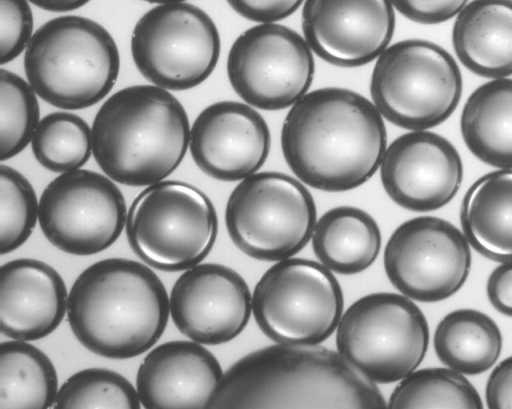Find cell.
Returning a JSON list of instances; mask_svg holds the SVG:
<instances>
[{
	"instance_id": "obj_1",
	"label": "cell",
	"mask_w": 512,
	"mask_h": 409,
	"mask_svg": "<svg viewBox=\"0 0 512 409\" xmlns=\"http://www.w3.org/2000/svg\"><path fill=\"white\" fill-rule=\"evenodd\" d=\"M387 146L383 117L369 99L326 87L301 97L281 130L284 159L301 182L326 192H345L378 170Z\"/></svg>"
},
{
	"instance_id": "obj_2",
	"label": "cell",
	"mask_w": 512,
	"mask_h": 409,
	"mask_svg": "<svg viewBox=\"0 0 512 409\" xmlns=\"http://www.w3.org/2000/svg\"><path fill=\"white\" fill-rule=\"evenodd\" d=\"M382 393L339 352L276 344L235 362L207 408H384Z\"/></svg>"
},
{
	"instance_id": "obj_3",
	"label": "cell",
	"mask_w": 512,
	"mask_h": 409,
	"mask_svg": "<svg viewBox=\"0 0 512 409\" xmlns=\"http://www.w3.org/2000/svg\"><path fill=\"white\" fill-rule=\"evenodd\" d=\"M170 314L166 288L146 265L107 258L83 270L69 295L67 319L76 339L92 353L124 360L149 350Z\"/></svg>"
},
{
	"instance_id": "obj_4",
	"label": "cell",
	"mask_w": 512,
	"mask_h": 409,
	"mask_svg": "<svg viewBox=\"0 0 512 409\" xmlns=\"http://www.w3.org/2000/svg\"><path fill=\"white\" fill-rule=\"evenodd\" d=\"M92 152L113 181L149 186L182 162L190 125L182 104L156 85H133L109 97L92 124Z\"/></svg>"
},
{
	"instance_id": "obj_5",
	"label": "cell",
	"mask_w": 512,
	"mask_h": 409,
	"mask_svg": "<svg viewBox=\"0 0 512 409\" xmlns=\"http://www.w3.org/2000/svg\"><path fill=\"white\" fill-rule=\"evenodd\" d=\"M120 57L111 34L96 21L65 15L45 22L24 55L29 84L47 103L78 110L101 101L118 78Z\"/></svg>"
},
{
	"instance_id": "obj_6",
	"label": "cell",
	"mask_w": 512,
	"mask_h": 409,
	"mask_svg": "<svg viewBox=\"0 0 512 409\" xmlns=\"http://www.w3.org/2000/svg\"><path fill=\"white\" fill-rule=\"evenodd\" d=\"M462 88L455 59L440 45L422 39L387 47L376 60L370 82L382 117L412 131L447 120L460 102Z\"/></svg>"
},
{
	"instance_id": "obj_7",
	"label": "cell",
	"mask_w": 512,
	"mask_h": 409,
	"mask_svg": "<svg viewBox=\"0 0 512 409\" xmlns=\"http://www.w3.org/2000/svg\"><path fill=\"white\" fill-rule=\"evenodd\" d=\"M218 231L217 213L208 196L175 180L149 185L133 200L126 236L146 264L166 272L187 270L210 253Z\"/></svg>"
},
{
	"instance_id": "obj_8",
	"label": "cell",
	"mask_w": 512,
	"mask_h": 409,
	"mask_svg": "<svg viewBox=\"0 0 512 409\" xmlns=\"http://www.w3.org/2000/svg\"><path fill=\"white\" fill-rule=\"evenodd\" d=\"M316 205L297 179L281 172H256L231 192L225 210L228 235L245 255L281 261L312 238Z\"/></svg>"
},
{
	"instance_id": "obj_9",
	"label": "cell",
	"mask_w": 512,
	"mask_h": 409,
	"mask_svg": "<svg viewBox=\"0 0 512 409\" xmlns=\"http://www.w3.org/2000/svg\"><path fill=\"white\" fill-rule=\"evenodd\" d=\"M429 344L421 309L405 295H365L342 315L336 333L338 352L370 380L393 383L416 370Z\"/></svg>"
},
{
	"instance_id": "obj_10",
	"label": "cell",
	"mask_w": 512,
	"mask_h": 409,
	"mask_svg": "<svg viewBox=\"0 0 512 409\" xmlns=\"http://www.w3.org/2000/svg\"><path fill=\"white\" fill-rule=\"evenodd\" d=\"M344 299L335 276L323 264L287 258L271 266L252 294V312L272 341L318 345L331 336L342 317Z\"/></svg>"
},
{
	"instance_id": "obj_11",
	"label": "cell",
	"mask_w": 512,
	"mask_h": 409,
	"mask_svg": "<svg viewBox=\"0 0 512 409\" xmlns=\"http://www.w3.org/2000/svg\"><path fill=\"white\" fill-rule=\"evenodd\" d=\"M211 17L186 2L159 4L135 24L131 54L138 71L154 85L182 91L204 82L220 55Z\"/></svg>"
},
{
	"instance_id": "obj_12",
	"label": "cell",
	"mask_w": 512,
	"mask_h": 409,
	"mask_svg": "<svg viewBox=\"0 0 512 409\" xmlns=\"http://www.w3.org/2000/svg\"><path fill=\"white\" fill-rule=\"evenodd\" d=\"M314 72L312 50L305 38L277 23L245 30L227 57L232 88L247 104L262 110L294 105L307 93Z\"/></svg>"
},
{
	"instance_id": "obj_13",
	"label": "cell",
	"mask_w": 512,
	"mask_h": 409,
	"mask_svg": "<svg viewBox=\"0 0 512 409\" xmlns=\"http://www.w3.org/2000/svg\"><path fill=\"white\" fill-rule=\"evenodd\" d=\"M120 189L100 173L77 169L61 173L43 190L38 220L47 240L75 256L109 248L126 225Z\"/></svg>"
},
{
	"instance_id": "obj_14",
	"label": "cell",
	"mask_w": 512,
	"mask_h": 409,
	"mask_svg": "<svg viewBox=\"0 0 512 409\" xmlns=\"http://www.w3.org/2000/svg\"><path fill=\"white\" fill-rule=\"evenodd\" d=\"M383 261L397 290L410 299L432 303L449 298L464 285L471 251L465 235L452 223L420 216L394 230Z\"/></svg>"
},
{
	"instance_id": "obj_15",
	"label": "cell",
	"mask_w": 512,
	"mask_h": 409,
	"mask_svg": "<svg viewBox=\"0 0 512 409\" xmlns=\"http://www.w3.org/2000/svg\"><path fill=\"white\" fill-rule=\"evenodd\" d=\"M169 303L176 328L205 345H220L237 337L252 312V295L244 278L217 263L187 269L175 281Z\"/></svg>"
},
{
	"instance_id": "obj_16",
	"label": "cell",
	"mask_w": 512,
	"mask_h": 409,
	"mask_svg": "<svg viewBox=\"0 0 512 409\" xmlns=\"http://www.w3.org/2000/svg\"><path fill=\"white\" fill-rule=\"evenodd\" d=\"M380 178L400 207L428 212L448 204L463 179L461 157L445 137L426 130L404 133L386 148Z\"/></svg>"
},
{
	"instance_id": "obj_17",
	"label": "cell",
	"mask_w": 512,
	"mask_h": 409,
	"mask_svg": "<svg viewBox=\"0 0 512 409\" xmlns=\"http://www.w3.org/2000/svg\"><path fill=\"white\" fill-rule=\"evenodd\" d=\"M302 30L310 49L338 67H360L378 58L395 30L390 0H305Z\"/></svg>"
},
{
	"instance_id": "obj_18",
	"label": "cell",
	"mask_w": 512,
	"mask_h": 409,
	"mask_svg": "<svg viewBox=\"0 0 512 409\" xmlns=\"http://www.w3.org/2000/svg\"><path fill=\"white\" fill-rule=\"evenodd\" d=\"M265 119L249 104L219 101L207 106L190 129V152L198 168L216 180L239 181L256 173L270 151Z\"/></svg>"
},
{
	"instance_id": "obj_19",
	"label": "cell",
	"mask_w": 512,
	"mask_h": 409,
	"mask_svg": "<svg viewBox=\"0 0 512 409\" xmlns=\"http://www.w3.org/2000/svg\"><path fill=\"white\" fill-rule=\"evenodd\" d=\"M222 376L219 361L200 343L173 340L146 355L136 389L144 408H207Z\"/></svg>"
},
{
	"instance_id": "obj_20",
	"label": "cell",
	"mask_w": 512,
	"mask_h": 409,
	"mask_svg": "<svg viewBox=\"0 0 512 409\" xmlns=\"http://www.w3.org/2000/svg\"><path fill=\"white\" fill-rule=\"evenodd\" d=\"M68 292L61 275L32 258L1 267V333L14 340L35 341L50 335L67 313Z\"/></svg>"
},
{
	"instance_id": "obj_21",
	"label": "cell",
	"mask_w": 512,
	"mask_h": 409,
	"mask_svg": "<svg viewBox=\"0 0 512 409\" xmlns=\"http://www.w3.org/2000/svg\"><path fill=\"white\" fill-rule=\"evenodd\" d=\"M452 44L459 61L475 75H512V0L466 4L454 22Z\"/></svg>"
},
{
	"instance_id": "obj_22",
	"label": "cell",
	"mask_w": 512,
	"mask_h": 409,
	"mask_svg": "<svg viewBox=\"0 0 512 409\" xmlns=\"http://www.w3.org/2000/svg\"><path fill=\"white\" fill-rule=\"evenodd\" d=\"M460 222L478 253L497 262L512 261V169L489 172L469 187Z\"/></svg>"
},
{
	"instance_id": "obj_23",
	"label": "cell",
	"mask_w": 512,
	"mask_h": 409,
	"mask_svg": "<svg viewBox=\"0 0 512 409\" xmlns=\"http://www.w3.org/2000/svg\"><path fill=\"white\" fill-rule=\"evenodd\" d=\"M460 129L477 159L512 169V79L497 78L477 87L463 107Z\"/></svg>"
},
{
	"instance_id": "obj_24",
	"label": "cell",
	"mask_w": 512,
	"mask_h": 409,
	"mask_svg": "<svg viewBox=\"0 0 512 409\" xmlns=\"http://www.w3.org/2000/svg\"><path fill=\"white\" fill-rule=\"evenodd\" d=\"M315 255L329 270L352 275L370 267L381 248V232L374 218L353 206L328 210L312 234Z\"/></svg>"
},
{
	"instance_id": "obj_25",
	"label": "cell",
	"mask_w": 512,
	"mask_h": 409,
	"mask_svg": "<svg viewBox=\"0 0 512 409\" xmlns=\"http://www.w3.org/2000/svg\"><path fill=\"white\" fill-rule=\"evenodd\" d=\"M434 349L447 367L478 375L494 366L502 350V335L491 317L475 309H457L437 325Z\"/></svg>"
},
{
	"instance_id": "obj_26",
	"label": "cell",
	"mask_w": 512,
	"mask_h": 409,
	"mask_svg": "<svg viewBox=\"0 0 512 409\" xmlns=\"http://www.w3.org/2000/svg\"><path fill=\"white\" fill-rule=\"evenodd\" d=\"M58 377L50 358L22 340L2 342L0 408H51L58 395Z\"/></svg>"
},
{
	"instance_id": "obj_27",
	"label": "cell",
	"mask_w": 512,
	"mask_h": 409,
	"mask_svg": "<svg viewBox=\"0 0 512 409\" xmlns=\"http://www.w3.org/2000/svg\"><path fill=\"white\" fill-rule=\"evenodd\" d=\"M35 159L45 169L65 173L80 169L92 152V129L80 116L52 112L44 116L31 141Z\"/></svg>"
},
{
	"instance_id": "obj_28",
	"label": "cell",
	"mask_w": 512,
	"mask_h": 409,
	"mask_svg": "<svg viewBox=\"0 0 512 409\" xmlns=\"http://www.w3.org/2000/svg\"><path fill=\"white\" fill-rule=\"evenodd\" d=\"M389 408H483L482 399L462 373L451 368L414 370L393 390Z\"/></svg>"
},
{
	"instance_id": "obj_29",
	"label": "cell",
	"mask_w": 512,
	"mask_h": 409,
	"mask_svg": "<svg viewBox=\"0 0 512 409\" xmlns=\"http://www.w3.org/2000/svg\"><path fill=\"white\" fill-rule=\"evenodd\" d=\"M0 159L19 154L32 141L39 124L36 92L17 74L1 69Z\"/></svg>"
},
{
	"instance_id": "obj_30",
	"label": "cell",
	"mask_w": 512,
	"mask_h": 409,
	"mask_svg": "<svg viewBox=\"0 0 512 409\" xmlns=\"http://www.w3.org/2000/svg\"><path fill=\"white\" fill-rule=\"evenodd\" d=\"M137 389L120 373L87 368L59 388L54 408H140Z\"/></svg>"
},
{
	"instance_id": "obj_31",
	"label": "cell",
	"mask_w": 512,
	"mask_h": 409,
	"mask_svg": "<svg viewBox=\"0 0 512 409\" xmlns=\"http://www.w3.org/2000/svg\"><path fill=\"white\" fill-rule=\"evenodd\" d=\"M39 211L35 190L18 170L1 164L0 254L23 245L32 234Z\"/></svg>"
},
{
	"instance_id": "obj_32",
	"label": "cell",
	"mask_w": 512,
	"mask_h": 409,
	"mask_svg": "<svg viewBox=\"0 0 512 409\" xmlns=\"http://www.w3.org/2000/svg\"><path fill=\"white\" fill-rule=\"evenodd\" d=\"M32 32L33 14L28 0H1V65L14 60L26 49Z\"/></svg>"
},
{
	"instance_id": "obj_33",
	"label": "cell",
	"mask_w": 512,
	"mask_h": 409,
	"mask_svg": "<svg viewBox=\"0 0 512 409\" xmlns=\"http://www.w3.org/2000/svg\"><path fill=\"white\" fill-rule=\"evenodd\" d=\"M407 19L424 25L450 20L464 8L468 0H390Z\"/></svg>"
},
{
	"instance_id": "obj_34",
	"label": "cell",
	"mask_w": 512,
	"mask_h": 409,
	"mask_svg": "<svg viewBox=\"0 0 512 409\" xmlns=\"http://www.w3.org/2000/svg\"><path fill=\"white\" fill-rule=\"evenodd\" d=\"M245 19L274 23L293 14L304 0H226Z\"/></svg>"
},
{
	"instance_id": "obj_35",
	"label": "cell",
	"mask_w": 512,
	"mask_h": 409,
	"mask_svg": "<svg viewBox=\"0 0 512 409\" xmlns=\"http://www.w3.org/2000/svg\"><path fill=\"white\" fill-rule=\"evenodd\" d=\"M488 408H512V355L491 372L485 389Z\"/></svg>"
},
{
	"instance_id": "obj_36",
	"label": "cell",
	"mask_w": 512,
	"mask_h": 409,
	"mask_svg": "<svg viewBox=\"0 0 512 409\" xmlns=\"http://www.w3.org/2000/svg\"><path fill=\"white\" fill-rule=\"evenodd\" d=\"M486 292L494 309L512 317V261L503 262L491 272Z\"/></svg>"
},
{
	"instance_id": "obj_37",
	"label": "cell",
	"mask_w": 512,
	"mask_h": 409,
	"mask_svg": "<svg viewBox=\"0 0 512 409\" xmlns=\"http://www.w3.org/2000/svg\"><path fill=\"white\" fill-rule=\"evenodd\" d=\"M35 6L51 12H67L76 10L90 0H28Z\"/></svg>"
},
{
	"instance_id": "obj_38",
	"label": "cell",
	"mask_w": 512,
	"mask_h": 409,
	"mask_svg": "<svg viewBox=\"0 0 512 409\" xmlns=\"http://www.w3.org/2000/svg\"><path fill=\"white\" fill-rule=\"evenodd\" d=\"M149 3H156V4H166V3H175V2H184L186 0H143Z\"/></svg>"
}]
</instances>
